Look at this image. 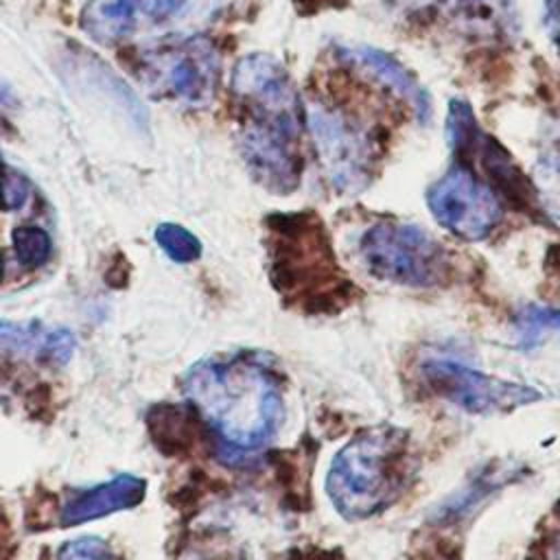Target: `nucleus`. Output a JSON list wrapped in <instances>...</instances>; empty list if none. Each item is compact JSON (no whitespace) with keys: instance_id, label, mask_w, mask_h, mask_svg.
Wrapping results in <instances>:
<instances>
[{"instance_id":"nucleus-1","label":"nucleus","mask_w":560,"mask_h":560,"mask_svg":"<svg viewBox=\"0 0 560 560\" xmlns=\"http://www.w3.org/2000/svg\"><path fill=\"white\" fill-rule=\"evenodd\" d=\"M184 392L214 433L238 451L265 446L282 422L278 385L249 357L197 363L184 378Z\"/></svg>"},{"instance_id":"nucleus-2","label":"nucleus","mask_w":560,"mask_h":560,"mask_svg":"<svg viewBox=\"0 0 560 560\" xmlns=\"http://www.w3.org/2000/svg\"><path fill=\"white\" fill-rule=\"evenodd\" d=\"M411 477L407 431L381 424L354 435L330 462L326 492L350 521L368 518L392 505Z\"/></svg>"},{"instance_id":"nucleus-3","label":"nucleus","mask_w":560,"mask_h":560,"mask_svg":"<svg viewBox=\"0 0 560 560\" xmlns=\"http://www.w3.org/2000/svg\"><path fill=\"white\" fill-rule=\"evenodd\" d=\"M359 252L372 276L413 289L444 284L453 269L446 249L429 232L392 219L370 225Z\"/></svg>"},{"instance_id":"nucleus-4","label":"nucleus","mask_w":560,"mask_h":560,"mask_svg":"<svg viewBox=\"0 0 560 560\" xmlns=\"http://www.w3.org/2000/svg\"><path fill=\"white\" fill-rule=\"evenodd\" d=\"M142 83L162 98L182 105L206 107L214 101L219 88V57L203 37L164 42L142 59Z\"/></svg>"},{"instance_id":"nucleus-5","label":"nucleus","mask_w":560,"mask_h":560,"mask_svg":"<svg viewBox=\"0 0 560 560\" xmlns=\"http://www.w3.org/2000/svg\"><path fill=\"white\" fill-rule=\"evenodd\" d=\"M306 125L328 179L346 192L365 188L376 164L372 131L352 114L330 105L311 107Z\"/></svg>"},{"instance_id":"nucleus-6","label":"nucleus","mask_w":560,"mask_h":560,"mask_svg":"<svg viewBox=\"0 0 560 560\" xmlns=\"http://www.w3.org/2000/svg\"><path fill=\"white\" fill-rule=\"evenodd\" d=\"M420 374L438 398L468 413L510 411L540 398V392L529 385L483 374L453 359H427Z\"/></svg>"},{"instance_id":"nucleus-7","label":"nucleus","mask_w":560,"mask_h":560,"mask_svg":"<svg viewBox=\"0 0 560 560\" xmlns=\"http://www.w3.org/2000/svg\"><path fill=\"white\" fill-rule=\"evenodd\" d=\"M427 203L442 228L466 241L488 236L503 217V206L494 190L462 162H455L431 184Z\"/></svg>"},{"instance_id":"nucleus-8","label":"nucleus","mask_w":560,"mask_h":560,"mask_svg":"<svg viewBox=\"0 0 560 560\" xmlns=\"http://www.w3.org/2000/svg\"><path fill=\"white\" fill-rule=\"evenodd\" d=\"M273 262L271 276L278 289L300 291L313 282L332 280L335 262L326 234L311 214H284L271 219Z\"/></svg>"},{"instance_id":"nucleus-9","label":"nucleus","mask_w":560,"mask_h":560,"mask_svg":"<svg viewBox=\"0 0 560 560\" xmlns=\"http://www.w3.org/2000/svg\"><path fill=\"white\" fill-rule=\"evenodd\" d=\"M337 55L341 63L405 101L422 122L431 118V101L427 92L396 59L370 46H339Z\"/></svg>"},{"instance_id":"nucleus-10","label":"nucleus","mask_w":560,"mask_h":560,"mask_svg":"<svg viewBox=\"0 0 560 560\" xmlns=\"http://www.w3.org/2000/svg\"><path fill=\"white\" fill-rule=\"evenodd\" d=\"M144 490H147V483L140 477L127 475V472L116 475L114 479L92 488L72 490L68 492L61 505L59 523L63 527H72L92 518L107 516L112 512L133 508L142 501Z\"/></svg>"},{"instance_id":"nucleus-11","label":"nucleus","mask_w":560,"mask_h":560,"mask_svg":"<svg viewBox=\"0 0 560 560\" xmlns=\"http://www.w3.org/2000/svg\"><path fill=\"white\" fill-rule=\"evenodd\" d=\"M186 0H96L83 15V28L96 39H116L142 22L173 15Z\"/></svg>"},{"instance_id":"nucleus-12","label":"nucleus","mask_w":560,"mask_h":560,"mask_svg":"<svg viewBox=\"0 0 560 560\" xmlns=\"http://www.w3.org/2000/svg\"><path fill=\"white\" fill-rule=\"evenodd\" d=\"M0 346L42 361L66 363L74 350V337L66 328H42L0 319Z\"/></svg>"},{"instance_id":"nucleus-13","label":"nucleus","mask_w":560,"mask_h":560,"mask_svg":"<svg viewBox=\"0 0 560 560\" xmlns=\"http://www.w3.org/2000/svg\"><path fill=\"white\" fill-rule=\"evenodd\" d=\"M416 11H435L440 15L453 18L457 22H468L472 26H503L508 20V0H409Z\"/></svg>"},{"instance_id":"nucleus-14","label":"nucleus","mask_w":560,"mask_h":560,"mask_svg":"<svg viewBox=\"0 0 560 560\" xmlns=\"http://www.w3.org/2000/svg\"><path fill=\"white\" fill-rule=\"evenodd\" d=\"M534 192L542 212L560 228V153H549L536 166Z\"/></svg>"},{"instance_id":"nucleus-15","label":"nucleus","mask_w":560,"mask_h":560,"mask_svg":"<svg viewBox=\"0 0 560 560\" xmlns=\"http://www.w3.org/2000/svg\"><path fill=\"white\" fill-rule=\"evenodd\" d=\"M13 249L18 262L24 269H37L50 254V236L46 230L35 225H22L13 230Z\"/></svg>"},{"instance_id":"nucleus-16","label":"nucleus","mask_w":560,"mask_h":560,"mask_svg":"<svg viewBox=\"0 0 560 560\" xmlns=\"http://www.w3.org/2000/svg\"><path fill=\"white\" fill-rule=\"evenodd\" d=\"M155 241L166 256L177 262H192L201 256L199 238L177 223H160L155 230Z\"/></svg>"},{"instance_id":"nucleus-17","label":"nucleus","mask_w":560,"mask_h":560,"mask_svg":"<svg viewBox=\"0 0 560 560\" xmlns=\"http://www.w3.org/2000/svg\"><path fill=\"white\" fill-rule=\"evenodd\" d=\"M556 328H560V311H556V308L527 306L516 317V337L523 348L536 346L545 332L556 330Z\"/></svg>"},{"instance_id":"nucleus-18","label":"nucleus","mask_w":560,"mask_h":560,"mask_svg":"<svg viewBox=\"0 0 560 560\" xmlns=\"http://www.w3.org/2000/svg\"><path fill=\"white\" fill-rule=\"evenodd\" d=\"M28 197V179L13 166H0V206L18 210Z\"/></svg>"},{"instance_id":"nucleus-19","label":"nucleus","mask_w":560,"mask_h":560,"mask_svg":"<svg viewBox=\"0 0 560 560\" xmlns=\"http://www.w3.org/2000/svg\"><path fill=\"white\" fill-rule=\"evenodd\" d=\"M59 560H114L109 547L101 538H79L61 547Z\"/></svg>"},{"instance_id":"nucleus-20","label":"nucleus","mask_w":560,"mask_h":560,"mask_svg":"<svg viewBox=\"0 0 560 560\" xmlns=\"http://www.w3.org/2000/svg\"><path fill=\"white\" fill-rule=\"evenodd\" d=\"M547 7V20L549 26L556 31V35L560 37V0H545Z\"/></svg>"},{"instance_id":"nucleus-21","label":"nucleus","mask_w":560,"mask_h":560,"mask_svg":"<svg viewBox=\"0 0 560 560\" xmlns=\"http://www.w3.org/2000/svg\"><path fill=\"white\" fill-rule=\"evenodd\" d=\"M2 276H4V258L0 254V280H2Z\"/></svg>"},{"instance_id":"nucleus-22","label":"nucleus","mask_w":560,"mask_h":560,"mask_svg":"<svg viewBox=\"0 0 560 560\" xmlns=\"http://www.w3.org/2000/svg\"><path fill=\"white\" fill-rule=\"evenodd\" d=\"M556 560H560V540H558V547H556Z\"/></svg>"}]
</instances>
